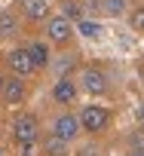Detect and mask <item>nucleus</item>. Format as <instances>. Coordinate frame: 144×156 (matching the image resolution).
<instances>
[{"label":"nucleus","instance_id":"obj_7","mask_svg":"<svg viewBox=\"0 0 144 156\" xmlns=\"http://www.w3.org/2000/svg\"><path fill=\"white\" fill-rule=\"evenodd\" d=\"M77 92H80V86L70 80V76H58V80L52 83V101L61 104V107L74 104V101H77Z\"/></svg>","mask_w":144,"mask_h":156},{"label":"nucleus","instance_id":"obj_16","mask_svg":"<svg viewBox=\"0 0 144 156\" xmlns=\"http://www.w3.org/2000/svg\"><path fill=\"white\" fill-rule=\"evenodd\" d=\"M129 28L138 31V34H144V6L132 9V16H129Z\"/></svg>","mask_w":144,"mask_h":156},{"label":"nucleus","instance_id":"obj_21","mask_svg":"<svg viewBox=\"0 0 144 156\" xmlns=\"http://www.w3.org/2000/svg\"><path fill=\"white\" fill-rule=\"evenodd\" d=\"M138 73H141V83H144V67H141V70H138Z\"/></svg>","mask_w":144,"mask_h":156},{"label":"nucleus","instance_id":"obj_11","mask_svg":"<svg viewBox=\"0 0 144 156\" xmlns=\"http://www.w3.org/2000/svg\"><path fill=\"white\" fill-rule=\"evenodd\" d=\"M43 156H70V144L55 138V135H46L43 138Z\"/></svg>","mask_w":144,"mask_h":156},{"label":"nucleus","instance_id":"obj_10","mask_svg":"<svg viewBox=\"0 0 144 156\" xmlns=\"http://www.w3.org/2000/svg\"><path fill=\"white\" fill-rule=\"evenodd\" d=\"M19 16L13 9H0V40H16L19 37Z\"/></svg>","mask_w":144,"mask_h":156},{"label":"nucleus","instance_id":"obj_12","mask_svg":"<svg viewBox=\"0 0 144 156\" xmlns=\"http://www.w3.org/2000/svg\"><path fill=\"white\" fill-rule=\"evenodd\" d=\"M28 52H31L37 70H40V67H49V46H46L43 40H31V43H28Z\"/></svg>","mask_w":144,"mask_h":156},{"label":"nucleus","instance_id":"obj_18","mask_svg":"<svg viewBox=\"0 0 144 156\" xmlns=\"http://www.w3.org/2000/svg\"><path fill=\"white\" fill-rule=\"evenodd\" d=\"M135 119L144 126V104H138V107H135Z\"/></svg>","mask_w":144,"mask_h":156},{"label":"nucleus","instance_id":"obj_5","mask_svg":"<svg viewBox=\"0 0 144 156\" xmlns=\"http://www.w3.org/2000/svg\"><path fill=\"white\" fill-rule=\"evenodd\" d=\"M6 64H9L13 76H22V80H25V76H31V73L37 70V64H34V58H31L28 46H16V49H9Z\"/></svg>","mask_w":144,"mask_h":156},{"label":"nucleus","instance_id":"obj_13","mask_svg":"<svg viewBox=\"0 0 144 156\" xmlns=\"http://www.w3.org/2000/svg\"><path fill=\"white\" fill-rule=\"evenodd\" d=\"M61 16H64L67 22H77V25H80V22H83V6L77 3V0H64V12H61Z\"/></svg>","mask_w":144,"mask_h":156},{"label":"nucleus","instance_id":"obj_4","mask_svg":"<svg viewBox=\"0 0 144 156\" xmlns=\"http://www.w3.org/2000/svg\"><path fill=\"white\" fill-rule=\"evenodd\" d=\"M80 86H83V92L86 95H92V98H101V95H107V73L101 70V67H83V73H80Z\"/></svg>","mask_w":144,"mask_h":156},{"label":"nucleus","instance_id":"obj_9","mask_svg":"<svg viewBox=\"0 0 144 156\" xmlns=\"http://www.w3.org/2000/svg\"><path fill=\"white\" fill-rule=\"evenodd\" d=\"M25 98H28V83L22 76H9L6 86H3V101L6 104H22Z\"/></svg>","mask_w":144,"mask_h":156},{"label":"nucleus","instance_id":"obj_15","mask_svg":"<svg viewBox=\"0 0 144 156\" xmlns=\"http://www.w3.org/2000/svg\"><path fill=\"white\" fill-rule=\"evenodd\" d=\"M101 9H104L107 16H113V19H120V16L126 12V0H104V3H101Z\"/></svg>","mask_w":144,"mask_h":156},{"label":"nucleus","instance_id":"obj_20","mask_svg":"<svg viewBox=\"0 0 144 156\" xmlns=\"http://www.w3.org/2000/svg\"><path fill=\"white\" fill-rule=\"evenodd\" d=\"M6 80H9V76H3V70H0V95H3V86H6Z\"/></svg>","mask_w":144,"mask_h":156},{"label":"nucleus","instance_id":"obj_2","mask_svg":"<svg viewBox=\"0 0 144 156\" xmlns=\"http://www.w3.org/2000/svg\"><path fill=\"white\" fill-rule=\"evenodd\" d=\"M83 132V126H80V113H70V110H64V113H58L55 119H52V126H49V135H55V138H61V141H74L77 135Z\"/></svg>","mask_w":144,"mask_h":156},{"label":"nucleus","instance_id":"obj_1","mask_svg":"<svg viewBox=\"0 0 144 156\" xmlns=\"http://www.w3.org/2000/svg\"><path fill=\"white\" fill-rule=\"evenodd\" d=\"M13 138H16L19 147L37 144V141H40V122H37V116H34V113H19V116L13 119Z\"/></svg>","mask_w":144,"mask_h":156},{"label":"nucleus","instance_id":"obj_17","mask_svg":"<svg viewBox=\"0 0 144 156\" xmlns=\"http://www.w3.org/2000/svg\"><path fill=\"white\" fill-rule=\"evenodd\" d=\"M80 156H101V150H95V147H83Z\"/></svg>","mask_w":144,"mask_h":156},{"label":"nucleus","instance_id":"obj_6","mask_svg":"<svg viewBox=\"0 0 144 156\" xmlns=\"http://www.w3.org/2000/svg\"><path fill=\"white\" fill-rule=\"evenodd\" d=\"M107 122H110V113H107L104 107H98V104H89V107L80 110V126H83V132L98 135V132L107 129Z\"/></svg>","mask_w":144,"mask_h":156},{"label":"nucleus","instance_id":"obj_3","mask_svg":"<svg viewBox=\"0 0 144 156\" xmlns=\"http://www.w3.org/2000/svg\"><path fill=\"white\" fill-rule=\"evenodd\" d=\"M46 37H49V43L52 46H70V43H74V22H67L64 16H52L49 22H46Z\"/></svg>","mask_w":144,"mask_h":156},{"label":"nucleus","instance_id":"obj_19","mask_svg":"<svg viewBox=\"0 0 144 156\" xmlns=\"http://www.w3.org/2000/svg\"><path fill=\"white\" fill-rule=\"evenodd\" d=\"M132 156H144V144H135L132 147Z\"/></svg>","mask_w":144,"mask_h":156},{"label":"nucleus","instance_id":"obj_14","mask_svg":"<svg viewBox=\"0 0 144 156\" xmlns=\"http://www.w3.org/2000/svg\"><path fill=\"white\" fill-rule=\"evenodd\" d=\"M77 28H80V31H83V37H89V40H98V37H101V34H104V31H101V25H98V22H86V19H83V22H80V25H77Z\"/></svg>","mask_w":144,"mask_h":156},{"label":"nucleus","instance_id":"obj_8","mask_svg":"<svg viewBox=\"0 0 144 156\" xmlns=\"http://www.w3.org/2000/svg\"><path fill=\"white\" fill-rule=\"evenodd\" d=\"M19 12L28 22H49V3L46 0H19Z\"/></svg>","mask_w":144,"mask_h":156}]
</instances>
